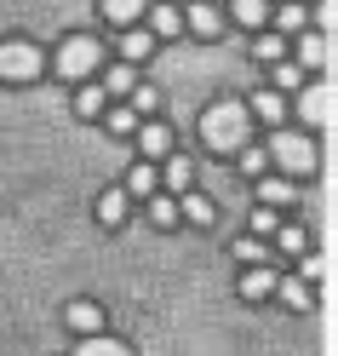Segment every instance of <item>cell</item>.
I'll list each match as a JSON object with an SVG mask.
<instances>
[{
	"label": "cell",
	"instance_id": "obj_1",
	"mask_svg": "<svg viewBox=\"0 0 338 356\" xmlns=\"http://www.w3.org/2000/svg\"><path fill=\"white\" fill-rule=\"evenodd\" d=\"M201 138H207L218 155L241 149V144H246V109H241V104H230V98H218L207 115H201Z\"/></svg>",
	"mask_w": 338,
	"mask_h": 356
},
{
	"label": "cell",
	"instance_id": "obj_2",
	"mask_svg": "<svg viewBox=\"0 0 338 356\" xmlns=\"http://www.w3.org/2000/svg\"><path fill=\"white\" fill-rule=\"evenodd\" d=\"M98 58H103V47H98L92 35H69V40L58 47V75H63V81H81V75L98 70Z\"/></svg>",
	"mask_w": 338,
	"mask_h": 356
},
{
	"label": "cell",
	"instance_id": "obj_3",
	"mask_svg": "<svg viewBox=\"0 0 338 356\" xmlns=\"http://www.w3.org/2000/svg\"><path fill=\"white\" fill-rule=\"evenodd\" d=\"M0 75L6 81H35L40 75V52L29 40H0Z\"/></svg>",
	"mask_w": 338,
	"mask_h": 356
},
{
	"label": "cell",
	"instance_id": "obj_4",
	"mask_svg": "<svg viewBox=\"0 0 338 356\" xmlns=\"http://www.w3.org/2000/svg\"><path fill=\"white\" fill-rule=\"evenodd\" d=\"M269 155H276L287 172H310L315 167V144L298 138V132H276V138H269Z\"/></svg>",
	"mask_w": 338,
	"mask_h": 356
},
{
	"label": "cell",
	"instance_id": "obj_5",
	"mask_svg": "<svg viewBox=\"0 0 338 356\" xmlns=\"http://www.w3.org/2000/svg\"><path fill=\"white\" fill-rule=\"evenodd\" d=\"M189 29H195L201 40H212V35L223 29V12L212 6V0H195V6H189Z\"/></svg>",
	"mask_w": 338,
	"mask_h": 356
},
{
	"label": "cell",
	"instance_id": "obj_6",
	"mask_svg": "<svg viewBox=\"0 0 338 356\" xmlns=\"http://www.w3.org/2000/svg\"><path fill=\"white\" fill-rule=\"evenodd\" d=\"M332 92H327V86H310V92L298 98V115L310 121V127H327V115H332V104H327Z\"/></svg>",
	"mask_w": 338,
	"mask_h": 356
},
{
	"label": "cell",
	"instance_id": "obj_7",
	"mask_svg": "<svg viewBox=\"0 0 338 356\" xmlns=\"http://www.w3.org/2000/svg\"><path fill=\"white\" fill-rule=\"evenodd\" d=\"M98 12H103L115 29H132V24L144 17V0H98Z\"/></svg>",
	"mask_w": 338,
	"mask_h": 356
},
{
	"label": "cell",
	"instance_id": "obj_8",
	"mask_svg": "<svg viewBox=\"0 0 338 356\" xmlns=\"http://www.w3.org/2000/svg\"><path fill=\"white\" fill-rule=\"evenodd\" d=\"M63 316H69V327H75V333H98V327H103V310H98L92 299H75L69 310H63Z\"/></svg>",
	"mask_w": 338,
	"mask_h": 356
},
{
	"label": "cell",
	"instance_id": "obj_9",
	"mask_svg": "<svg viewBox=\"0 0 338 356\" xmlns=\"http://www.w3.org/2000/svg\"><path fill=\"white\" fill-rule=\"evenodd\" d=\"M75 356H132L121 339H103V333H81L75 339Z\"/></svg>",
	"mask_w": 338,
	"mask_h": 356
},
{
	"label": "cell",
	"instance_id": "obj_10",
	"mask_svg": "<svg viewBox=\"0 0 338 356\" xmlns=\"http://www.w3.org/2000/svg\"><path fill=\"white\" fill-rule=\"evenodd\" d=\"M264 293H276V270H269V264H253V270L241 276V299H264Z\"/></svg>",
	"mask_w": 338,
	"mask_h": 356
},
{
	"label": "cell",
	"instance_id": "obj_11",
	"mask_svg": "<svg viewBox=\"0 0 338 356\" xmlns=\"http://www.w3.org/2000/svg\"><path fill=\"white\" fill-rule=\"evenodd\" d=\"M304 40H298V70H321L327 63V35H310V29H298Z\"/></svg>",
	"mask_w": 338,
	"mask_h": 356
},
{
	"label": "cell",
	"instance_id": "obj_12",
	"mask_svg": "<svg viewBox=\"0 0 338 356\" xmlns=\"http://www.w3.org/2000/svg\"><path fill=\"white\" fill-rule=\"evenodd\" d=\"M155 52V35H138V29H121V63H144Z\"/></svg>",
	"mask_w": 338,
	"mask_h": 356
},
{
	"label": "cell",
	"instance_id": "obj_13",
	"mask_svg": "<svg viewBox=\"0 0 338 356\" xmlns=\"http://www.w3.org/2000/svg\"><path fill=\"white\" fill-rule=\"evenodd\" d=\"M138 149H144V155H172V132H167L161 121L138 127Z\"/></svg>",
	"mask_w": 338,
	"mask_h": 356
},
{
	"label": "cell",
	"instance_id": "obj_14",
	"mask_svg": "<svg viewBox=\"0 0 338 356\" xmlns=\"http://www.w3.org/2000/svg\"><path fill=\"white\" fill-rule=\"evenodd\" d=\"M230 12H235V24H246V29H264L269 0H230Z\"/></svg>",
	"mask_w": 338,
	"mask_h": 356
},
{
	"label": "cell",
	"instance_id": "obj_15",
	"mask_svg": "<svg viewBox=\"0 0 338 356\" xmlns=\"http://www.w3.org/2000/svg\"><path fill=\"white\" fill-rule=\"evenodd\" d=\"M132 86H138V75H132V63H115V70L103 75V98H126Z\"/></svg>",
	"mask_w": 338,
	"mask_h": 356
},
{
	"label": "cell",
	"instance_id": "obj_16",
	"mask_svg": "<svg viewBox=\"0 0 338 356\" xmlns=\"http://www.w3.org/2000/svg\"><path fill=\"white\" fill-rule=\"evenodd\" d=\"M161 178H167V190H189V178H195V167L184 161V155H167V172H161Z\"/></svg>",
	"mask_w": 338,
	"mask_h": 356
},
{
	"label": "cell",
	"instance_id": "obj_17",
	"mask_svg": "<svg viewBox=\"0 0 338 356\" xmlns=\"http://www.w3.org/2000/svg\"><path fill=\"white\" fill-rule=\"evenodd\" d=\"M98 218H103V225H121V218H126V190H109L98 202Z\"/></svg>",
	"mask_w": 338,
	"mask_h": 356
},
{
	"label": "cell",
	"instance_id": "obj_18",
	"mask_svg": "<svg viewBox=\"0 0 338 356\" xmlns=\"http://www.w3.org/2000/svg\"><path fill=\"white\" fill-rule=\"evenodd\" d=\"M178 213H184L189 225H212V202H207V195H184V207H178Z\"/></svg>",
	"mask_w": 338,
	"mask_h": 356
},
{
	"label": "cell",
	"instance_id": "obj_19",
	"mask_svg": "<svg viewBox=\"0 0 338 356\" xmlns=\"http://www.w3.org/2000/svg\"><path fill=\"white\" fill-rule=\"evenodd\" d=\"M276 12V24L287 29V35H298V29H310V17H304V6H269Z\"/></svg>",
	"mask_w": 338,
	"mask_h": 356
},
{
	"label": "cell",
	"instance_id": "obj_20",
	"mask_svg": "<svg viewBox=\"0 0 338 356\" xmlns=\"http://www.w3.org/2000/svg\"><path fill=\"white\" fill-rule=\"evenodd\" d=\"M292 195L298 190H292L287 178H264V207H281V202H292Z\"/></svg>",
	"mask_w": 338,
	"mask_h": 356
},
{
	"label": "cell",
	"instance_id": "obj_21",
	"mask_svg": "<svg viewBox=\"0 0 338 356\" xmlns=\"http://www.w3.org/2000/svg\"><path fill=\"white\" fill-rule=\"evenodd\" d=\"M149 24H155V35H178V29H184V17H178L172 6H155V12H149Z\"/></svg>",
	"mask_w": 338,
	"mask_h": 356
},
{
	"label": "cell",
	"instance_id": "obj_22",
	"mask_svg": "<svg viewBox=\"0 0 338 356\" xmlns=\"http://www.w3.org/2000/svg\"><path fill=\"white\" fill-rule=\"evenodd\" d=\"M126 184H132L126 195H149L155 184H161V178H155V167H132V178H126Z\"/></svg>",
	"mask_w": 338,
	"mask_h": 356
},
{
	"label": "cell",
	"instance_id": "obj_23",
	"mask_svg": "<svg viewBox=\"0 0 338 356\" xmlns=\"http://www.w3.org/2000/svg\"><path fill=\"white\" fill-rule=\"evenodd\" d=\"M276 225H281V218H276V207H253V236H276Z\"/></svg>",
	"mask_w": 338,
	"mask_h": 356
},
{
	"label": "cell",
	"instance_id": "obj_24",
	"mask_svg": "<svg viewBox=\"0 0 338 356\" xmlns=\"http://www.w3.org/2000/svg\"><path fill=\"white\" fill-rule=\"evenodd\" d=\"M276 287H281V299H287L292 310H310V287H304V282H276Z\"/></svg>",
	"mask_w": 338,
	"mask_h": 356
},
{
	"label": "cell",
	"instance_id": "obj_25",
	"mask_svg": "<svg viewBox=\"0 0 338 356\" xmlns=\"http://www.w3.org/2000/svg\"><path fill=\"white\" fill-rule=\"evenodd\" d=\"M281 52H287V47H281V35H264L258 47H253V58H258V63H281Z\"/></svg>",
	"mask_w": 338,
	"mask_h": 356
},
{
	"label": "cell",
	"instance_id": "obj_26",
	"mask_svg": "<svg viewBox=\"0 0 338 356\" xmlns=\"http://www.w3.org/2000/svg\"><path fill=\"white\" fill-rule=\"evenodd\" d=\"M75 109H81V115H98V109H103V86H81Z\"/></svg>",
	"mask_w": 338,
	"mask_h": 356
},
{
	"label": "cell",
	"instance_id": "obj_27",
	"mask_svg": "<svg viewBox=\"0 0 338 356\" xmlns=\"http://www.w3.org/2000/svg\"><path fill=\"white\" fill-rule=\"evenodd\" d=\"M149 218H155V225L167 230V225H178V207L167 202V195H155V202H149Z\"/></svg>",
	"mask_w": 338,
	"mask_h": 356
},
{
	"label": "cell",
	"instance_id": "obj_28",
	"mask_svg": "<svg viewBox=\"0 0 338 356\" xmlns=\"http://www.w3.org/2000/svg\"><path fill=\"white\" fill-rule=\"evenodd\" d=\"M276 241H281L287 253H304V230L298 225H276Z\"/></svg>",
	"mask_w": 338,
	"mask_h": 356
},
{
	"label": "cell",
	"instance_id": "obj_29",
	"mask_svg": "<svg viewBox=\"0 0 338 356\" xmlns=\"http://www.w3.org/2000/svg\"><path fill=\"white\" fill-rule=\"evenodd\" d=\"M253 109H258L264 121H281V98H276V92H258V98H253Z\"/></svg>",
	"mask_w": 338,
	"mask_h": 356
},
{
	"label": "cell",
	"instance_id": "obj_30",
	"mask_svg": "<svg viewBox=\"0 0 338 356\" xmlns=\"http://www.w3.org/2000/svg\"><path fill=\"white\" fill-rule=\"evenodd\" d=\"M126 98H132V109H144V115H149V109H155V104H161V98H155V86H132V92H126Z\"/></svg>",
	"mask_w": 338,
	"mask_h": 356
},
{
	"label": "cell",
	"instance_id": "obj_31",
	"mask_svg": "<svg viewBox=\"0 0 338 356\" xmlns=\"http://www.w3.org/2000/svg\"><path fill=\"white\" fill-rule=\"evenodd\" d=\"M109 132H132V127H138V115H132V109H109Z\"/></svg>",
	"mask_w": 338,
	"mask_h": 356
},
{
	"label": "cell",
	"instance_id": "obj_32",
	"mask_svg": "<svg viewBox=\"0 0 338 356\" xmlns=\"http://www.w3.org/2000/svg\"><path fill=\"white\" fill-rule=\"evenodd\" d=\"M276 81L287 86V92H292V86H298V81H304V70H298V63H276Z\"/></svg>",
	"mask_w": 338,
	"mask_h": 356
},
{
	"label": "cell",
	"instance_id": "obj_33",
	"mask_svg": "<svg viewBox=\"0 0 338 356\" xmlns=\"http://www.w3.org/2000/svg\"><path fill=\"white\" fill-rule=\"evenodd\" d=\"M264 161H269V149H241V167H246V172H253V178L264 172Z\"/></svg>",
	"mask_w": 338,
	"mask_h": 356
},
{
	"label": "cell",
	"instance_id": "obj_34",
	"mask_svg": "<svg viewBox=\"0 0 338 356\" xmlns=\"http://www.w3.org/2000/svg\"><path fill=\"white\" fill-rule=\"evenodd\" d=\"M235 253H241V264H258V259H264V241H241Z\"/></svg>",
	"mask_w": 338,
	"mask_h": 356
}]
</instances>
